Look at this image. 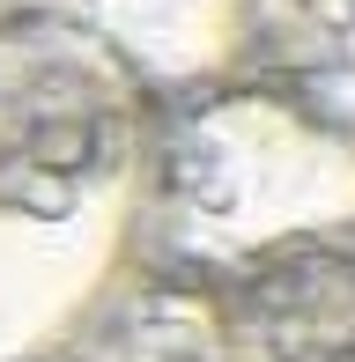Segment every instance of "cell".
Returning <instances> with one entry per match:
<instances>
[{
  "mask_svg": "<svg viewBox=\"0 0 355 362\" xmlns=\"http://www.w3.org/2000/svg\"><path fill=\"white\" fill-rule=\"evenodd\" d=\"M134 134L89 96L0 104V362L30 355L96 296L134 229Z\"/></svg>",
  "mask_w": 355,
  "mask_h": 362,
  "instance_id": "cell-1",
  "label": "cell"
}]
</instances>
